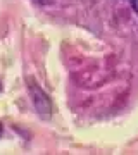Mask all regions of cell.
Returning a JSON list of instances; mask_svg holds the SVG:
<instances>
[{"label": "cell", "instance_id": "1", "mask_svg": "<svg viewBox=\"0 0 138 155\" xmlns=\"http://www.w3.org/2000/svg\"><path fill=\"white\" fill-rule=\"evenodd\" d=\"M29 93H31V100H33V105L36 109V112L42 117L49 119L52 116V102L47 97V93L36 83H33V81L29 83Z\"/></svg>", "mask_w": 138, "mask_h": 155}, {"label": "cell", "instance_id": "2", "mask_svg": "<svg viewBox=\"0 0 138 155\" xmlns=\"http://www.w3.org/2000/svg\"><path fill=\"white\" fill-rule=\"evenodd\" d=\"M36 4H40V5H49V4H52L54 0H35Z\"/></svg>", "mask_w": 138, "mask_h": 155}, {"label": "cell", "instance_id": "3", "mask_svg": "<svg viewBox=\"0 0 138 155\" xmlns=\"http://www.w3.org/2000/svg\"><path fill=\"white\" fill-rule=\"evenodd\" d=\"M2 131H4V127H2V124H0V136H2Z\"/></svg>", "mask_w": 138, "mask_h": 155}, {"label": "cell", "instance_id": "4", "mask_svg": "<svg viewBox=\"0 0 138 155\" xmlns=\"http://www.w3.org/2000/svg\"><path fill=\"white\" fill-rule=\"evenodd\" d=\"M0 90H2V84H0Z\"/></svg>", "mask_w": 138, "mask_h": 155}]
</instances>
